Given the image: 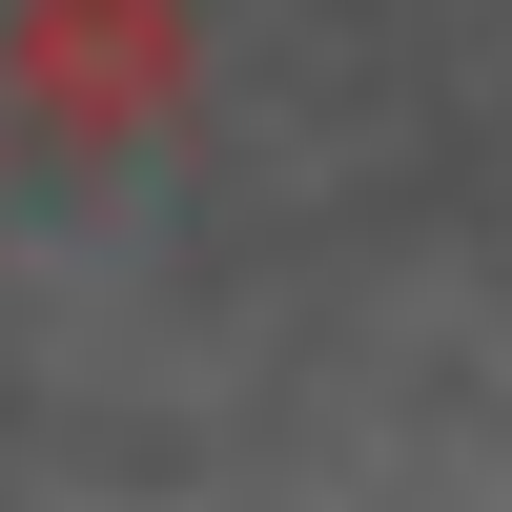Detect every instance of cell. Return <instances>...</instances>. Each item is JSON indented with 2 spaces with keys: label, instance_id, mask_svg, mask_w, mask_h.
Segmentation results:
<instances>
[{
  "label": "cell",
  "instance_id": "cell-1",
  "mask_svg": "<svg viewBox=\"0 0 512 512\" xmlns=\"http://www.w3.org/2000/svg\"><path fill=\"white\" fill-rule=\"evenodd\" d=\"M0 103L62 164H123L185 123V0H21L0 21Z\"/></svg>",
  "mask_w": 512,
  "mask_h": 512
}]
</instances>
